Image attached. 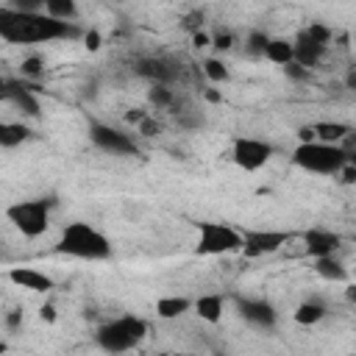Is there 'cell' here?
I'll list each match as a JSON object with an SVG mask.
<instances>
[{
	"instance_id": "cell-40",
	"label": "cell",
	"mask_w": 356,
	"mask_h": 356,
	"mask_svg": "<svg viewBox=\"0 0 356 356\" xmlns=\"http://www.w3.org/2000/svg\"><path fill=\"white\" fill-rule=\"evenodd\" d=\"M142 117H145V111H142V108H131V111L125 114V120H128V122H134V125H136Z\"/></svg>"
},
{
	"instance_id": "cell-17",
	"label": "cell",
	"mask_w": 356,
	"mask_h": 356,
	"mask_svg": "<svg viewBox=\"0 0 356 356\" xmlns=\"http://www.w3.org/2000/svg\"><path fill=\"white\" fill-rule=\"evenodd\" d=\"M314 273L325 281H348V270L334 253L331 256H317L314 259Z\"/></svg>"
},
{
	"instance_id": "cell-29",
	"label": "cell",
	"mask_w": 356,
	"mask_h": 356,
	"mask_svg": "<svg viewBox=\"0 0 356 356\" xmlns=\"http://www.w3.org/2000/svg\"><path fill=\"white\" fill-rule=\"evenodd\" d=\"M42 70H44V61H42L39 56H28V58L22 61V75H25V78H39Z\"/></svg>"
},
{
	"instance_id": "cell-26",
	"label": "cell",
	"mask_w": 356,
	"mask_h": 356,
	"mask_svg": "<svg viewBox=\"0 0 356 356\" xmlns=\"http://www.w3.org/2000/svg\"><path fill=\"white\" fill-rule=\"evenodd\" d=\"M203 75H206L211 83H225V81H228V67H225L220 58H206V61H203Z\"/></svg>"
},
{
	"instance_id": "cell-20",
	"label": "cell",
	"mask_w": 356,
	"mask_h": 356,
	"mask_svg": "<svg viewBox=\"0 0 356 356\" xmlns=\"http://www.w3.org/2000/svg\"><path fill=\"white\" fill-rule=\"evenodd\" d=\"M33 136V131L22 122H3L0 120V147H17L22 142H28Z\"/></svg>"
},
{
	"instance_id": "cell-18",
	"label": "cell",
	"mask_w": 356,
	"mask_h": 356,
	"mask_svg": "<svg viewBox=\"0 0 356 356\" xmlns=\"http://www.w3.org/2000/svg\"><path fill=\"white\" fill-rule=\"evenodd\" d=\"M312 131H314V139L317 142H328V145H339L353 128L350 125H345V122H314L312 125Z\"/></svg>"
},
{
	"instance_id": "cell-36",
	"label": "cell",
	"mask_w": 356,
	"mask_h": 356,
	"mask_svg": "<svg viewBox=\"0 0 356 356\" xmlns=\"http://www.w3.org/2000/svg\"><path fill=\"white\" fill-rule=\"evenodd\" d=\"M192 44H195L197 50H200V47H209V44H211V36L203 33V31H195V33H192Z\"/></svg>"
},
{
	"instance_id": "cell-39",
	"label": "cell",
	"mask_w": 356,
	"mask_h": 356,
	"mask_svg": "<svg viewBox=\"0 0 356 356\" xmlns=\"http://www.w3.org/2000/svg\"><path fill=\"white\" fill-rule=\"evenodd\" d=\"M298 139H300V142H314V131H312V125H303V128L298 131Z\"/></svg>"
},
{
	"instance_id": "cell-11",
	"label": "cell",
	"mask_w": 356,
	"mask_h": 356,
	"mask_svg": "<svg viewBox=\"0 0 356 356\" xmlns=\"http://www.w3.org/2000/svg\"><path fill=\"white\" fill-rule=\"evenodd\" d=\"M6 103H11L22 117H39L42 106H39V86L36 83H25V81H8V97Z\"/></svg>"
},
{
	"instance_id": "cell-34",
	"label": "cell",
	"mask_w": 356,
	"mask_h": 356,
	"mask_svg": "<svg viewBox=\"0 0 356 356\" xmlns=\"http://www.w3.org/2000/svg\"><path fill=\"white\" fill-rule=\"evenodd\" d=\"M14 8H22V11H42L44 8V0H11Z\"/></svg>"
},
{
	"instance_id": "cell-8",
	"label": "cell",
	"mask_w": 356,
	"mask_h": 356,
	"mask_svg": "<svg viewBox=\"0 0 356 356\" xmlns=\"http://www.w3.org/2000/svg\"><path fill=\"white\" fill-rule=\"evenodd\" d=\"M239 234H242V253L248 259H259V256L275 253V250H281L286 242H292L298 236L295 231H256V228H248V231H239Z\"/></svg>"
},
{
	"instance_id": "cell-28",
	"label": "cell",
	"mask_w": 356,
	"mask_h": 356,
	"mask_svg": "<svg viewBox=\"0 0 356 356\" xmlns=\"http://www.w3.org/2000/svg\"><path fill=\"white\" fill-rule=\"evenodd\" d=\"M267 39H270V36H267L264 31H250V33H248V50L256 53V56H261L264 47H267Z\"/></svg>"
},
{
	"instance_id": "cell-6",
	"label": "cell",
	"mask_w": 356,
	"mask_h": 356,
	"mask_svg": "<svg viewBox=\"0 0 356 356\" xmlns=\"http://www.w3.org/2000/svg\"><path fill=\"white\" fill-rule=\"evenodd\" d=\"M242 250V234L225 222L203 220L197 222V256H222V253H236Z\"/></svg>"
},
{
	"instance_id": "cell-5",
	"label": "cell",
	"mask_w": 356,
	"mask_h": 356,
	"mask_svg": "<svg viewBox=\"0 0 356 356\" xmlns=\"http://www.w3.org/2000/svg\"><path fill=\"white\" fill-rule=\"evenodd\" d=\"M56 206V197H33V200H17L6 209L8 222L28 239L42 236L50 228V209Z\"/></svg>"
},
{
	"instance_id": "cell-35",
	"label": "cell",
	"mask_w": 356,
	"mask_h": 356,
	"mask_svg": "<svg viewBox=\"0 0 356 356\" xmlns=\"http://www.w3.org/2000/svg\"><path fill=\"white\" fill-rule=\"evenodd\" d=\"M19 325H22V312H19V309L8 312V314H6V328H8V331H19Z\"/></svg>"
},
{
	"instance_id": "cell-10",
	"label": "cell",
	"mask_w": 356,
	"mask_h": 356,
	"mask_svg": "<svg viewBox=\"0 0 356 356\" xmlns=\"http://www.w3.org/2000/svg\"><path fill=\"white\" fill-rule=\"evenodd\" d=\"M134 72L147 78L150 83H172L178 78V67L164 56H142L134 61Z\"/></svg>"
},
{
	"instance_id": "cell-31",
	"label": "cell",
	"mask_w": 356,
	"mask_h": 356,
	"mask_svg": "<svg viewBox=\"0 0 356 356\" xmlns=\"http://www.w3.org/2000/svg\"><path fill=\"white\" fill-rule=\"evenodd\" d=\"M184 28H186V31H192V33H195V31H200V28H203V11H192V14L184 19Z\"/></svg>"
},
{
	"instance_id": "cell-38",
	"label": "cell",
	"mask_w": 356,
	"mask_h": 356,
	"mask_svg": "<svg viewBox=\"0 0 356 356\" xmlns=\"http://www.w3.org/2000/svg\"><path fill=\"white\" fill-rule=\"evenodd\" d=\"M39 317L47 320V323H53V320H56V306H53V303H44V306L39 309Z\"/></svg>"
},
{
	"instance_id": "cell-43",
	"label": "cell",
	"mask_w": 356,
	"mask_h": 356,
	"mask_svg": "<svg viewBox=\"0 0 356 356\" xmlns=\"http://www.w3.org/2000/svg\"><path fill=\"white\" fill-rule=\"evenodd\" d=\"M345 295H348V300H356V286H353V284H350V286H348V292H345Z\"/></svg>"
},
{
	"instance_id": "cell-19",
	"label": "cell",
	"mask_w": 356,
	"mask_h": 356,
	"mask_svg": "<svg viewBox=\"0 0 356 356\" xmlns=\"http://www.w3.org/2000/svg\"><path fill=\"white\" fill-rule=\"evenodd\" d=\"M192 309V300L189 298H178V295H167V298H159L156 300V314L161 320H175L181 317L184 312Z\"/></svg>"
},
{
	"instance_id": "cell-13",
	"label": "cell",
	"mask_w": 356,
	"mask_h": 356,
	"mask_svg": "<svg viewBox=\"0 0 356 356\" xmlns=\"http://www.w3.org/2000/svg\"><path fill=\"white\" fill-rule=\"evenodd\" d=\"M303 236V250L306 256L317 259V256H331L337 253V248L342 245V236L337 231H328V228H309L300 234Z\"/></svg>"
},
{
	"instance_id": "cell-41",
	"label": "cell",
	"mask_w": 356,
	"mask_h": 356,
	"mask_svg": "<svg viewBox=\"0 0 356 356\" xmlns=\"http://www.w3.org/2000/svg\"><path fill=\"white\" fill-rule=\"evenodd\" d=\"M203 97H206L209 103H220V100H222V95H220V92H214V89H206V92H203Z\"/></svg>"
},
{
	"instance_id": "cell-23",
	"label": "cell",
	"mask_w": 356,
	"mask_h": 356,
	"mask_svg": "<svg viewBox=\"0 0 356 356\" xmlns=\"http://www.w3.org/2000/svg\"><path fill=\"white\" fill-rule=\"evenodd\" d=\"M44 14L64 19V22H75L78 19V6L75 0H44Z\"/></svg>"
},
{
	"instance_id": "cell-30",
	"label": "cell",
	"mask_w": 356,
	"mask_h": 356,
	"mask_svg": "<svg viewBox=\"0 0 356 356\" xmlns=\"http://www.w3.org/2000/svg\"><path fill=\"white\" fill-rule=\"evenodd\" d=\"M136 131H139L142 136H156V134H159L161 128H159V122H156V120H150V117L145 114V117H142V120L136 122Z\"/></svg>"
},
{
	"instance_id": "cell-4",
	"label": "cell",
	"mask_w": 356,
	"mask_h": 356,
	"mask_svg": "<svg viewBox=\"0 0 356 356\" xmlns=\"http://www.w3.org/2000/svg\"><path fill=\"white\" fill-rule=\"evenodd\" d=\"M345 161H350V159L339 145H328V142H317V139L300 142L292 150V164L306 172H317V175H337Z\"/></svg>"
},
{
	"instance_id": "cell-44",
	"label": "cell",
	"mask_w": 356,
	"mask_h": 356,
	"mask_svg": "<svg viewBox=\"0 0 356 356\" xmlns=\"http://www.w3.org/2000/svg\"><path fill=\"white\" fill-rule=\"evenodd\" d=\"M6 350H8V345H6L3 339H0V353H6Z\"/></svg>"
},
{
	"instance_id": "cell-37",
	"label": "cell",
	"mask_w": 356,
	"mask_h": 356,
	"mask_svg": "<svg viewBox=\"0 0 356 356\" xmlns=\"http://www.w3.org/2000/svg\"><path fill=\"white\" fill-rule=\"evenodd\" d=\"M83 42H86L89 50H97V47H100V33H97V31H86V33H83Z\"/></svg>"
},
{
	"instance_id": "cell-14",
	"label": "cell",
	"mask_w": 356,
	"mask_h": 356,
	"mask_svg": "<svg viewBox=\"0 0 356 356\" xmlns=\"http://www.w3.org/2000/svg\"><path fill=\"white\" fill-rule=\"evenodd\" d=\"M8 281L28 289V292H50L56 286V281L50 275H44L42 270H36V267H11Z\"/></svg>"
},
{
	"instance_id": "cell-2",
	"label": "cell",
	"mask_w": 356,
	"mask_h": 356,
	"mask_svg": "<svg viewBox=\"0 0 356 356\" xmlns=\"http://www.w3.org/2000/svg\"><path fill=\"white\" fill-rule=\"evenodd\" d=\"M56 253L83 259V261H106V259H111V242L95 225H89L83 220H72L61 228Z\"/></svg>"
},
{
	"instance_id": "cell-16",
	"label": "cell",
	"mask_w": 356,
	"mask_h": 356,
	"mask_svg": "<svg viewBox=\"0 0 356 356\" xmlns=\"http://www.w3.org/2000/svg\"><path fill=\"white\" fill-rule=\"evenodd\" d=\"M192 306H195V312H197L200 320H206V323L214 325V323L222 320V306H225V300H222V295H214V292H211V295H200Z\"/></svg>"
},
{
	"instance_id": "cell-1",
	"label": "cell",
	"mask_w": 356,
	"mask_h": 356,
	"mask_svg": "<svg viewBox=\"0 0 356 356\" xmlns=\"http://www.w3.org/2000/svg\"><path fill=\"white\" fill-rule=\"evenodd\" d=\"M81 28L75 22L56 19L44 11H22L14 6H0V39L8 44H42L58 39H78Z\"/></svg>"
},
{
	"instance_id": "cell-21",
	"label": "cell",
	"mask_w": 356,
	"mask_h": 356,
	"mask_svg": "<svg viewBox=\"0 0 356 356\" xmlns=\"http://www.w3.org/2000/svg\"><path fill=\"white\" fill-rule=\"evenodd\" d=\"M261 56H267V61L284 67L292 61V42L289 39H267V47Z\"/></svg>"
},
{
	"instance_id": "cell-42",
	"label": "cell",
	"mask_w": 356,
	"mask_h": 356,
	"mask_svg": "<svg viewBox=\"0 0 356 356\" xmlns=\"http://www.w3.org/2000/svg\"><path fill=\"white\" fill-rule=\"evenodd\" d=\"M345 83H348V89H356V72H353V70L348 72V78H345Z\"/></svg>"
},
{
	"instance_id": "cell-32",
	"label": "cell",
	"mask_w": 356,
	"mask_h": 356,
	"mask_svg": "<svg viewBox=\"0 0 356 356\" xmlns=\"http://www.w3.org/2000/svg\"><path fill=\"white\" fill-rule=\"evenodd\" d=\"M211 47H217V50H231L234 47V36L225 31V33H217L214 39H211Z\"/></svg>"
},
{
	"instance_id": "cell-9",
	"label": "cell",
	"mask_w": 356,
	"mask_h": 356,
	"mask_svg": "<svg viewBox=\"0 0 356 356\" xmlns=\"http://www.w3.org/2000/svg\"><path fill=\"white\" fill-rule=\"evenodd\" d=\"M231 159L236 167H242L245 172H256L261 170L270 159H273V145H267L264 139H253V136H239L231 147Z\"/></svg>"
},
{
	"instance_id": "cell-25",
	"label": "cell",
	"mask_w": 356,
	"mask_h": 356,
	"mask_svg": "<svg viewBox=\"0 0 356 356\" xmlns=\"http://www.w3.org/2000/svg\"><path fill=\"white\" fill-rule=\"evenodd\" d=\"M303 33L312 39V42H317V44H323V47H328V42L334 39V31L325 25V22H309L306 28H303Z\"/></svg>"
},
{
	"instance_id": "cell-33",
	"label": "cell",
	"mask_w": 356,
	"mask_h": 356,
	"mask_svg": "<svg viewBox=\"0 0 356 356\" xmlns=\"http://www.w3.org/2000/svg\"><path fill=\"white\" fill-rule=\"evenodd\" d=\"M337 175L342 178V184H353V181H356V164H353V161H345Z\"/></svg>"
},
{
	"instance_id": "cell-22",
	"label": "cell",
	"mask_w": 356,
	"mask_h": 356,
	"mask_svg": "<svg viewBox=\"0 0 356 356\" xmlns=\"http://www.w3.org/2000/svg\"><path fill=\"white\" fill-rule=\"evenodd\" d=\"M328 312H325V306L320 303V300H303L298 309H295V323H300V325H314V323H320L323 317H325Z\"/></svg>"
},
{
	"instance_id": "cell-24",
	"label": "cell",
	"mask_w": 356,
	"mask_h": 356,
	"mask_svg": "<svg viewBox=\"0 0 356 356\" xmlns=\"http://www.w3.org/2000/svg\"><path fill=\"white\" fill-rule=\"evenodd\" d=\"M147 100H150V106H156L161 111H170L175 106V95H172L170 83H153L147 92Z\"/></svg>"
},
{
	"instance_id": "cell-15",
	"label": "cell",
	"mask_w": 356,
	"mask_h": 356,
	"mask_svg": "<svg viewBox=\"0 0 356 356\" xmlns=\"http://www.w3.org/2000/svg\"><path fill=\"white\" fill-rule=\"evenodd\" d=\"M323 53H325V47L323 44H317V42H312L303 31L295 36V42H292V61H298V64H303V67H314L320 58H323Z\"/></svg>"
},
{
	"instance_id": "cell-3",
	"label": "cell",
	"mask_w": 356,
	"mask_h": 356,
	"mask_svg": "<svg viewBox=\"0 0 356 356\" xmlns=\"http://www.w3.org/2000/svg\"><path fill=\"white\" fill-rule=\"evenodd\" d=\"M97 345L106 353H125L131 348H136L145 337H147V323L136 314H122L117 320H108L97 328Z\"/></svg>"
},
{
	"instance_id": "cell-7",
	"label": "cell",
	"mask_w": 356,
	"mask_h": 356,
	"mask_svg": "<svg viewBox=\"0 0 356 356\" xmlns=\"http://www.w3.org/2000/svg\"><path fill=\"white\" fill-rule=\"evenodd\" d=\"M89 139L95 147H100L111 156H139L134 136L120 128H111L106 122H89Z\"/></svg>"
},
{
	"instance_id": "cell-12",
	"label": "cell",
	"mask_w": 356,
	"mask_h": 356,
	"mask_svg": "<svg viewBox=\"0 0 356 356\" xmlns=\"http://www.w3.org/2000/svg\"><path fill=\"white\" fill-rule=\"evenodd\" d=\"M236 312L245 323L256 325V328H273L278 323V312L273 303L267 300H256V298H236Z\"/></svg>"
},
{
	"instance_id": "cell-27",
	"label": "cell",
	"mask_w": 356,
	"mask_h": 356,
	"mask_svg": "<svg viewBox=\"0 0 356 356\" xmlns=\"http://www.w3.org/2000/svg\"><path fill=\"white\" fill-rule=\"evenodd\" d=\"M284 75H286L289 81L303 83V81H309L312 70H309V67H303V64H298V61H289V64H284Z\"/></svg>"
}]
</instances>
